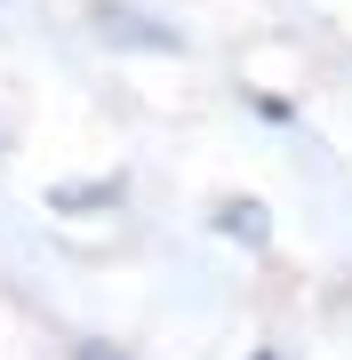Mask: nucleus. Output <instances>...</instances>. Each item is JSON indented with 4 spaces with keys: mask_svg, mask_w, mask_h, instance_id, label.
<instances>
[]
</instances>
